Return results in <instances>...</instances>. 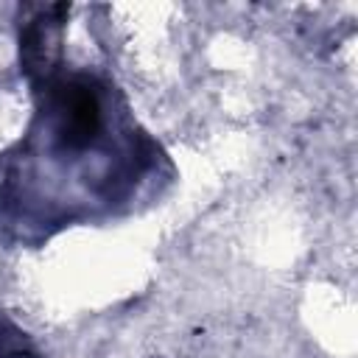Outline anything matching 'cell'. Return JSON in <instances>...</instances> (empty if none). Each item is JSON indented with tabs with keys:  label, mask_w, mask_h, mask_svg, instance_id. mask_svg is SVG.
I'll use <instances>...</instances> for the list:
<instances>
[{
	"label": "cell",
	"mask_w": 358,
	"mask_h": 358,
	"mask_svg": "<svg viewBox=\"0 0 358 358\" xmlns=\"http://www.w3.org/2000/svg\"><path fill=\"white\" fill-rule=\"evenodd\" d=\"M59 115H62V140L67 148L87 145L101 129L98 95L81 81H70L59 87Z\"/></svg>",
	"instance_id": "6da1fadb"
}]
</instances>
